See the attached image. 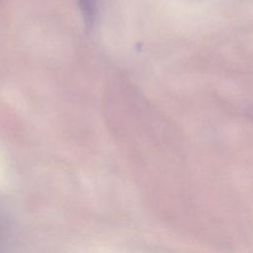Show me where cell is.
Returning a JSON list of instances; mask_svg holds the SVG:
<instances>
[{
  "label": "cell",
  "instance_id": "obj_1",
  "mask_svg": "<svg viewBox=\"0 0 253 253\" xmlns=\"http://www.w3.org/2000/svg\"><path fill=\"white\" fill-rule=\"evenodd\" d=\"M80 3L82 5V8H84V10L87 14L91 13V9H92V6H93L92 0H80Z\"/></svg>",
  "mask_w": 253,
  "mask_h": 253
}]
</instances>
